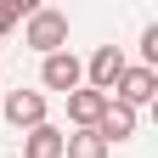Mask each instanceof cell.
<instances>
[{
    "label": "cell",
    "mask_w": 158,
    "mask_h": 158,
    "mask_svg": "<svg viewBox=\"0 0 158 158\" xmlns=\"http://www.w3.org/2000/svg\"><path fill=\"white\" fill-rule=\"evenodd\" d=\"M23 45H34L40 56L68 51V11H56V6H34V11L23 17Z\"/></svg>",
    "instance_id": "6da1fadb"
},
{
    "label": "cell",
    "mask_w": 158,
    "mask_h": 158,
    "mask_svg": "<svg viewBox=\"0 0 158 158\" xmlns=\"http://www.w3.org/2000/svg\"><path fill=\"white\" fill-rule=\"evenodd\" d=\"M0 113H6V124L11 130H40V124H45V96H40V90H6V96H0Z\"/></svg>",
    "instance_id": "7a4b0ae2"
},
{
    "label": "cell",
    "mask_w": 158,
    "mask_h": 158,
    "mask_svg": "<svg viewBox=\"0 0 158 158\" xmlns=\"http://www.w3.org/2000/svg\"><path fill=\"white\" fill-rule=\"evenodd\" d=\"M40 85H45V90H62V96H73L79 85H85V62H79L73 51H51L45 62H40Z\"/></svg>",
    "instance_id": "3957f363"
},
{
    "label": "cell",
    "mask_w": 158,
    "mask_h": 158,
    "mask_svg": "<svg viewBox=\"0 0 158 158\" xmlns=\"http://www.w3.org/2000/svg\"><path fill=\"white\" fill-rule=\"evenodd\" d=\"M152 96H158V73L135 62V68H124V73H118V85H113V96H107V102H124V107H147Z\"/></svg>",
    "instance_id": "277c9868"
},
{
    "label": "cell",
    "mask_w": 158,
    "mask_h": 158,
    "mask_svg": "<svg viewBox=\"0 0 158 158\" xmlns=\"http://www.w3.org/2000/svg\"><path fill=\"white\" fill-rule=\"evenodd\" d=\"M124 68H130V62H124V51H118V45H96L90 62H85V79H90V90L113 96V85H118V73H124Z\"/></svg>",
    "instance_id": "5b68a950"
},
{
    "label": "cell",
    "mask_w": 158,
    "mask_h": 158,
    "mask_svg": "<svg viewBox=\"0 0 158 158\" xmlns=\"http://www.w3.org/2000/svg\"><path fill=\"white\" fill-rule=\"evenodd\" d=\"M107 113V96L102 90H90V85H79L68 96V118H73V130H96V118Z\"/></svg>",
    "instance_id": "8992f818"
},
{
    "label": "cell",
    "mask_w": 158,
    "mask_h": 158,
    "mask_svg": "<svg viewBox=\"0 0 158 158\" xmlns=\"http://www.w3.org/2000/svg\"><path fill=\"white\" fill-rule=\"evenodd\" d=\"M96 135L113 147V141H130L135 135V107H124V102H107V113L96 118Z\"/></svg>",
    "instance_id": "52a82bcc"
},
{
    "label": "cell",
    "mask_w": 158,
    "mask_h": 158,
    "mask_svg": "<svg viewBox=\"0 0 158 158\" xmlns=\"http://www.w3.org/2000/svg\"><path fill=\"white\" fill-rule=\"evenodd\" d=\"M62 141H68V130H56L51 118H45L40 130L23 135V158H62Z\"/></svg>",
    "instance_id": "ba28073f"
},
{
    "label": "cell",
    "mask_w": 158,
    "mask_h": 158,
    "mask_svg": "<svg viewBox=\"0 0 158 158\" xmlns=\"http://www.w3.org/2000/svg\"><path fill=\"white\" fill-rule=\"evenodd\" d=\"M62 158H107V141L96 130H73L68 141H62Z\"/></svg>",
    "instance_id": "9c48e42d"
},
{
    "label": "cell",
    "mask_w": 158,
    "mask_h": 158,
    "mask_svg": "<svg viewBox=\"0 0 158 158\" xmlns=\"http://www.w3.org/2000/svg\"><path fill=\"white\" fill-rule=\"evenodd\" d=\"M34 6H28V0H0V40H6L17 23H23V17H28Z\"/></svg>",
    "instance_id": "30bf717a"
},
{
    "label": "cell",
    "mask_w": 158,
    "mask_h": 158,
    "mask_svg": "<svg viewBox=\"0 0 158 158\" xmlns=\"http://www.w3.org/2000/svg\"><path fill=\"white\" fill-rule=\"evenodd\" d=\"M141 68H152V73H158V23H147V28H141Z\"/></svg>",
    "instance_id": "8fae6325"
},
{
    "label": "cell",
    "mask_w": 158,
    "mask_h": 158,
    "mask_svg": "<svg viewBox=\"0 0 158 158\" xmlns=\"http://www.w3.org/2000/svg\"><path fill=\"white\" fill-rule=\"evenodd\" d=\"M0 96H6V90H0Z\"/></svg>",
    "instance_id": "7c38bea8"
}]
</instances>
